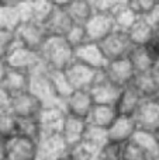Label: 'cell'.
Returning <instances> with one entry per match:
<instances>
[{
  "label": "cell",
  "mask_w": 159,
  "mask_h": 160,
  "mask_svg": "<svg viewBox=\"0 0 159 160\" xmlns=\"http://www.w3.org/2000/svg\"><path fill=\"white\" fill-rule=\"evenodd\" d=\"M96 160H123V145L109 142L100 149Z\"/></svg>",
  "instance_id": "obj_36"
},
{
  "label": "cell",
  "mask_w": 159,
  "mask_h": 160,
  "mask_svg": "<svg viewBox=\"0 0 159 160\" xmlns=\"http://www.w3.org/2000/svg\"><path fill=\"white\" fill-rule=\"evenodd\" d=\"M49 79L54 86L55 93L58 94V97L61 100H64V101L75 91L72 88V86L69 84V82H68L65 70H49Z\"/></svg>",
  "instance_id": "obj_30"
},
{
  "label": "cell",
  "mask_w": 159,
  "mask_h": 160,
  "mask_svg": "<svg viewBox=\"0 0 159 160\" xmlns=\"http://www.w3.org/2000/svg\"><path fill=\"white\" fill-rule=\"evenodd\" d=\"M18 136V122L17 118L10 114V115H2L0 117V138L10 141V139Z\"/></svg>",
  "instance_id": "obj_33"
},
{
  "label": "cell",
  "mask_w": 159,
  "mask_h": 160,
  "mask_svg": "<svg viewBox=\"0 0 159 160\" xmlns=\"http://www.w3.org/2000/svg\"><path fill=\"white\" fill-rule=\"evenodd\" d=\"M38 142L24 136H16L8 141V160H37Z\"/></svg>",
  "instance_id": "obj_17"
},
{
  "label": "cell",
  "mask_w": 159,
  "mask_h": 160,
  "mask_svg": "<svg viewBox=\"0 0 159 160\" xmlns=\"http://www.w3.org/2000/svg\"><path fill=\"white\" fill-rule=\"evenodd\" d=\"M104 73H106V76L114 84H117L121 88L132 84L135 75H137L128 58H123V59L109 62L106 69H104Z\"/></svg>",
  "instance_id": "obj_10"
},
{
  "label": "cell",
  "mask_w": 159,
  "mask_h": 160,
  "mask_svg": "<svg viewBox=\"0 0 159 160\" xmlns=\"http://www.w3.org/2000/svg\"><path fill=\"white\" fill-rule=\"evenodd\" d=\"M69 150L62 133H45L38 139V158L58 160Z\"/></svg>",
  "instance_id": "obj_8"
},
{
  "label": "cell",
  "mask_w": 159,
  "mask_h": 160,
  "mask_svg": "<svg viewBox=\"0 0 159 160\" xmlns=\"http://www.w3.org/2000/svg\"><path fill=\"white\" fill-rule=\"evenodd\" d=\"M54 8H55V2H45V0L33 2V22L44 25L52 14Z\"/></svg>",
  "instance_id": "obj_31"
},
{
  "label": "cell",
  "mask_w": 159,
  "mask_h": 160,
  "mask_svg": "<svg viewBox=\"0 0 159 160\" xmlns=\"http://www.w3.org/2000/svg\"><path fill=\"white\" fill-rule=\"evenodd\" d=\"M42 111V105L39 101L30 93L25 91L18 96L13 97V114L18 119H27V118H38L39 112Z\"/></svg>",
  "instance_id": "obj_16"
},
{
  "label": "cell",
  "mask_w": 159,
  "mask_h": 160,
  "mask_svg": "<svg viewBox=\"0 0 159 160\" xmlns=\"http://www.w3.org/2000/svg\"><path fill=\"white\" fill-rule=\"evenodd\" d=\"M118 111L115 105H103V104H95L87 117V124L97 128L109 129L113 125V122L117 119Z\"/></svg>",
  "instance_id": "obj_22"
},
{
  "label": "cell",
  "mask_w": 159,
  "mask_h": 160,
  "mask_svg": "<svg viewBox=\"0 0 159 160\" xmlns=\"http://www.w3.org/2000/svg\"><path fill=\"white\" fill-rule=\"evenodd\" d=\"M21 25L23 20L18 10V2L0 0V30L17 32Z\"/></svg>",
  "instance_id": "obj_20"
},
{
  "label": "cell",
  "mask_w": 159,
  "mask_h": 160,
  "mask_svg": "<svg viewBox=\"0 0 159 160\" xmlns=\"http://www.w3.org/2000/svg\"><path fill=\"white\" fill-rule=\"evenodd\" d=\"M18 135L24 136V138L33 139V141L38 142L39 136H41V129H39L38 118H27V119H18Z\"/></svg>",
  "instance_id": "obj_32"
},
{
  "label": "cell",
  "mask_w": 159,
  "mask_h": 160,
  "mask_svg": "<svg viewBox=\"0 0 159 160\" xmlns=\"http://www.w3.org/2000/svg\"><path fill=\"white\" fill-rule=\"evenodd\" d=\"M99 72H101V70H95L75 61L65 70V75H66L68 82L72 86L73 90H89L95 83Z\"/></svg>",
  "instance_id": "obj_12"
},
{
  "label": "cell",
  "mask_w": 159,
  "mask_h": 160,
  "mask_svg": "<svg viewBox=\"0 0 159 160\" xmlns=\"http://www.w3.org/2000/svg\"><path fill=\"white\" fill-rule=\"evenodd\" d=\"M154 158L148 155L141 146H138L134 141L123 145V160H151Z\"/></svg>",
  "instance_id": "obj_35"
},
{
  "label": "cell",
  "mask_w": 159,
  "mask_h": 160,
  "mask_svg": "<svg viewBox=\"0 0 159 160\" xmlns=\"http://www.w3.org/2000/svg\"><path fill=\"white\" fill-rule=\"evenodd\" d=\"M138 131V125L135 122L134 117L118 115L117 119L113 122V125L107 129L109 142L118 145H126L132 141L134 135Z\"/></svg>",
  "instance_id": "obj_11"
},
{
  "label": "cell",
  "mask_w": 159,
  "mask_h": 160,
  "mask_svg": "<svg viewBox=\"0 0 159 160\" xmlns=\"http://www.w3.org/2000/svg\"><path fill=\"white\" fill-rule=\"evenodd\" d=\"M28 84H30V75L28 73L8 69L2 87L14 97V96H18V94L28 91Z\"/></svg>",
  "instance_id": "obj_27"
},
{
  "label": "cell",
  "mask_w": 159,
  "mask_h": 160,
  "mask_svg": "<svg viewBox=\"0 0 159 160\" xmlns=\"http://www.w3.org/2000/svg\"><path fill=\"white\" fill-rule=\"evenodd\" d=\"M128 59L134 68L135 73H142L154 69L155 63H156V59L146 45H134V48L128 55Z\"/></svg>",
  "instance_id": "obj_24"
},
{
  "label": "cell",
  "mask_w": 159,
  "mask_h": 160,
  "mask_svg": "<svg viewBox=\"0 0 159 160\" xmlns=\"http://www.w3.org/2000/svg\"><path fill=\"white\" fill-rule=\"evenodd\" d=\"M86 128L87 121L66 115V121H65L64 129H62V136H64L65 142L68 143L69 149H73V148L79 146L82 143Z\"/></svg>",
  "instance_id": "obj_21"
},
{
  "label": "cell",
  "mask_w": 159,
  "mask_h": 160,
  "mask_svg": "<svg viewBox=\"0 0 159 160\" xmlns=\"http://www.w3.org/2000/svg\"><path fill=\"white\" fill-rule=\"evenodd\" d=\"M16 37H17V41L21 45L39 52L41 47L47 41L48 34L42 24H38V22H25V24H23L18 28V31L16 32Z\"/></svg>",
  "instance_id": "obj_9"
},
{
  "label": "cell",
  "mask_w": 159,
  "mask_h": 160,
  "mask_svg": "<svg viewBox=\"0 0 159 160\" xmlns=\"http://www.w3.org/2000/svg\"><path fill=\"white\" fill-rule=\"evenodd\" d=\"M123 88L118 87L117 84L111 82L106 76L104 70L99 72L97 78L92 87L89 88V93L92 96L95 104H103V105H115L121 96Z\"/></svg>",
  "instance_id": "obj_5"
},
{
  "label": "cell",
  "mask_w": 159,
  "mask_h": 160,
  "mask_svg": "<svg viewBox=\"0 0 159 160\" xmlns=\"http://www.w3.org/2000/svg\"><path fill=\"white\" fill-rule=\"evenodd\" d=\"M132 141L141 146L146 153H148L151 158H156L159 153V143L155 138L154 132H149V131H144V129H138L137 133L134 135Z\"/></svg>",
  "instance_id": "obj_29"
},
{
  "label": "cell",
  "mask_w": 159,
  "mask_h": 160,
  "mask_svg": "<svg viewBox=\"0 0 159 160\" xmlns=\"http://www.w3.org/2000/svg\"><path fill=\"white\" fill-rule=\"evenodd\" d=\"M154 100H155V101H158V102H159V91H158V93H156V96H155V97H154Z\"/></svg>",
  "instance_id": "obj_47"
},
{
  "label": "cell",
  "mask_w": 159,
  "mask_h": 160,
  "mask_svg": "<svg viewBox=\"0 0 159 160\" xmlns=\"http://www.w3.org/2000/svg\"><path fill=\"white\" fill-rule=\"evenodd\" d=\"M104 56L109 62L117 61V59L128 58L131 49L134 48V44L130 39L128 34L124 31H113L110 35H107L101 42H99Z\"/></svg>",
  "instance_id": "obj_4"
},
{
  "label": "cell",
  "mask_w": 159,
  "mask_h": 160,
  "mask_svg": "<svg viewBox=\"0 0 159 160\" xmlns=\"http://www.w3.org/2000/svg\"><path fill=\"white\" fill-rule=\"evenodd\" d=\"M39 56L48 70H66L75 62V49L65 37H48L39 49Z\"/></svg>",
  "instance_id": "obj_1"
},
{
  "label": "cell",
  "mask_w": 159,
  "mask_h": 160,
  "mask_svg": "<svg viewBox=\"0 0 159 160\" xmlns=\"http://www.w3.org/2000/svg\"><path fill=\"white\" fill-rule=\"evenodd\" d=\"M58 160H80V158L76 155V152L73 149H69L64 156H61Z\"/></svg>",
  "instance_id": "obj_44"
},
{
  "label": "cell",
  "mask_w": 159,
  "mask_h": 160,
  "mask_svg": "<svg viewBox=\"0 0 159 160\" xmlns=\"http://www.w3.org/2000/svg\"><path fill=\"white\" fill-rule=\"evenodd\" d=\"M92 160H96V159H92Z\"/></svg>",
  "instance_id": "obj_51"
},
{
  "label": "cell",
  "mask_w": 159,
  "mask_h": 160,
  "mask_svg": "<svg viewBox=\"0 0 159 160\" xmlns=\"http://www.w3.org/2000/svg\"><path fill=\"white\" fill-rule=\"evenodd\" d=\"M65 39L69 42V45L73 48V49H76V48H79V47H82V45L89 42L86 30H85V25H76V24L72 25L69 32L65 35Z\"/></svg>",
  "instance_id": "obj_34"
},
{
  "label": "cell",
  "mask_w": 159,
  "mask_h": 160,
  "mask_svg": "<svg viewBox=\"0 0 159 160\" xmlns=\"http://www.w3.org/2000/svg\"><path fill=\"white\" fill-rule=\"evenodd\" d=\"M155 28L151 25L146 17H138L135 24L128 31V37L134 45H148L155 35Z\"/></svg>",
  "instance_id": "obj_26"
},
{
  "label": "cell",
  "mask_w": 159,
  "mask_h": 160,
  "mask_svg": "<svg viewBox=\"0 0 159 160\" xmlns=\"http://www.w3.org/2000/svg\"><path fill=\"white\" fill-rule=\"evenodd\" d=\"M17 44L16 32H8V31L0 30V59H6L11 48Z\"/></svg>",
  "instance_id": "obj_38"
},
{
  "label": "cell",
  "mask_w": 159,
  "mask_h": 160,
  "mask_svg": "<svg viewBox=\"0 0 159 160\" xmlns=\"http://www.w3.org/2000/svg\"><path fill=\"white\" fill-rule=\"evenodd\" d=\"M66 121V112L62 108H44L38 115L41 135L45 133H62Z\"/></svg>",
  "instance_id": "obj_18"
},
{
  "label": "cell",
  "mask_w": 159,
  "mask_h": 160,
  "mask_svg": "<svg viewBox=\"0 0 159 160\" xmlns=\"http://www.w3.org/2000/svg\"><path fill=\"white\" fill-rule=\"evenodd\" d=\"M155 69L158 70V73H159V59L156 61V63H155Z\"/></svg>",
  "instance_id": "obj_46"
},
{
  "label": "cell",
  "mask_w": 159,
  "mask_h": 160,
  "mask_svg": "<svg viewBox=\"0 0 159 160\" xmlns=\"http://www.w3.org/2000/svg\"><path fill=\"white\" fill-rule=\"evenodd\" d=\"M28 91L39 101L44 108H64L65 101L58 97L54 90V86L49 79V70L44 66V63L30 73V84Z\"/></svg>",
  "instance_id": "obj_2"
},
{
  "label": "cell",
  "mask_w": 159,
  "mask_h": 160,
  "mask_svg": "<svg viewBox=\"0 0 159 160\" xmlns=\"http://www.w3.org/2000/svg\"><path fill=\"white\" fill-rule=\"evenodd\" d=\"M75 61L89 66L95 70H104L109 63L100 45L95 42H87L75 49Z\"/></svg>",
  "instance_id": "obj_13"
},
{
  "label": "cell",
  "mask_w": 159,
  "mask_h": 160,
  "mask_svg": "<svg viewBox=\"0 0 159 160\" xmlns=\"http://www.w3.org/2000/svg\"><path fill=\"white\" fill-rule=\"evenodd\" d=\"M134 119L138 129L154 132L159 128V102L154 98H145L135 112Z\"/></svg>",
  "instance_id": "obj_15"
},
{
  "label": "cell",
  "mask_w": 159,
  "mask_h": 160,
  "mask_svg": "<svg viewBox=\"0 0 159 160\" xmlns=\"http://www.w3.org/2000/svg\"><path fill=\"white\" fill-rule=\"evenodd\" d=\"M0 160H8V141L0 138Z\"/></svg>",
  "instance_id": "obj_42"
},
{
  "label": "cell",
  "mask_w": 159,
  "mask_h": 160,
  "mask_svg": "<svg viewBox=\"0 0 159 160\" xmlns=\"http://www.w3.org/2000/svg\"><path fill=\"white\" fill-rule=\"evenodd\" d=\"M146 47L149 48V51L152 52V55L155 56V59H159V31H156L154 35V38L151 39V42H149Z\"/></svg>",
  "instance_id": "obj_40"
},
{
  "label": "cell",
  "mask_w": 159,
  "mask_h": 160,
  "mask_svg": "<svg viewBox=\"0 0 159 160\" xmlns=\"http://www.w3.org/2000/svg\"><path fill=\"white\" fill-rule=\"evenodd\" d=\"M73 22L65 8V2H55V8L44 24L48 37H65L72 28Z\"/></svg>",
  "instance_id": "obj_14"
},
{
  "label": "cell",
  "mask_w": 159,
  "mask_h": 160,
  "mask_svg": "<svg viewBox=\"0 0 159 160\" xmlns=\"http://www.w3.org/2000/svg\"><path fill=\"white\" fill-rule=\"evenodd\" d=\"M85 30H86L89 42L99 44L117 28H115L114 18L111 16L103 13H93L89 21L85 24Z\"/></svg>",
  "instance_id": "obj_6"
},
{
  "label": "cell",
  "mask_w": 159,
  "mask_h": 160,
  "mask_svg": "<svg viewBox=\"0 0 159 160\" xmlns=\"http://www.w3.org/2000/svg\"><path fill=\"white\" fill-rule=\"evenodd\" d=\"M7 72H8V66L6 65V61L4 59H0V87H2L3 82H4Z\"/></svg>",
  "instance_id": "obj_43"
},
{
  "label": "cell",
  "mask_w": 159,
  "mask_h": 160,
  "mask_svg": "<svg viewBox=\"0 0 159 160\" xmlns=\"http://www.w3.org/2000/svg\"><path fill=\"white\" fill-rule=\"evenodd\" d=\"M65 8L73 24L85 25L93 16V4L90 0H76V2H65Z\"/></svg>",
  "instance_id": "obj_25"
},
{
  "label": "cell",
  "mask_w": 159,
  "mask_h": 160,
  "mask_svg": "<svg viewBox=\"0 0 159 160\" xmlns=\"http://www.w3.org/2000/svg\"><path fill=\"white\" fill-rule=\"evenodd\" d=\"M13 110V96L0 87V117L2 115H10Z\"/></svg>",
  "instance_id": "obj_39"
},
{
  "label": "cell",
  "mask_w": 159,
  "mask_h": 160,
  "mask_svg": "<svg viewBox=\"0 0 159 160\" xmlns=\"http://www.w3.org/2000/svg\"><path fill=\"white\" fill-rule=\"evenodd\" d=\"M37 160H47V159H42V158H38V159H37Z\"/></svg>",
  "instance_id": "obj_48"
},
{
  "label": "cell",
  "mask_w": 159,
  "mask_h": 160,
  "mask_svg": "<svg viewBox=\"0 0 159 160\" xmlns=\"http://www.w3.org/2000/svg\"><path fill=\"white\" fill-rule=\"evenodd\" d=\"M154 135H155V138H156V141H158V143H159V128L156 131H154Z\"/></svg>",
  "instance_id": "obj_45"
},
{
  "label": "cell",
  "mask_w": 159,
  "mask_h": 160,
  "mask_svg": "<svg viewBox=\"0 0 159 160\" xmlns=\"http://www.w3.org/2000/svg\"><path fill=\"white\" fill-rule=\"evenodd\" d=\"M151 160H156V159H155V158H154V159H151Z\"/></svg>",
  "instance_id": "obj_50"
},
{
  "label": "cell",
  "mask_w": 159,
  "mask_h": 160,
  "mask_svg": "<svg viewBox=\"0 0 159 160\" xmlns=\"http://www.w3.org/2000/svg\"><path fill=\"white\" fill-rule=\"evenodd\" d=\"M144 100H145V97L137 90V87L134 84L124 87L123 91H121L120 98H118L117 104H115L118 115L134 117Z\"/></svg>",
  "instance_id": "obj_19"
},
{
  "label": "cell",
  "mask_w": 159,
  "mask_h": 160,
  "mask_svg": "<svg viewBox=\"0 0 159 160\" xmlns=\"http://www.w3.org/2000/svg\"><path fill=\"white\" fill-rule=\"evenodd\" d=\"M4 61H6V65L8 66V69L24 72V73H28V75L42 65L39 52L24 47L18 41L11 48V51L6 56Z\"/></svg>",
  "instance_id": "obj_3"
},
{
  "label": "cell",
  "mask_w": 159,
  "mask_h": 160,
  "mask_svg": "<svg viewBox=\"0 0 159 160\" xmlns=\"http://www.w3.org/2000/svg\"><path fill=\"white\" fill-rule=\"evenodd\" d=\"M146 18H148V21L151 22L152 27L155 28V31H159V2L156 3L155 8L152 10V13L149 14Z\"/></svg>",
  "instance_id": "obj_41"
},
{
  "label": "cell",
  "mask_w": 159,
  "mask_h": 160,
  "mask_svg": "<svg viewBox=\"0 0 159 160\" xmlns=\"http://www.w3.org/2000/svg\"><path fill=\"white\" fill-rule=\"evenodd\" d=\"M93 105H95V101H93L89 90H75L65 100L64 108L66 115L86 121Z\"/></svg>",
  "instance_id": "obj_7"
},
{
  "label": "cell",
  "mask_w": 159,
  "mask_h": 160,
  "mask_svg": "<svg viewBox=\"0 0 159 160\" xmlns=\"http://www.w3.org/2000/svg\"><path fill=\"white\" fill-rule=\"evenodd\" d=\"M115 22V28L118 31H124V32H128L131 30V27L135 24V21L138 20L137 14L130 8L128 2H124V4L115 11V14L113 16Z\"/></svg>",
  "instance_id": "obj_28"
},
{
  "label": "cell",
  "mask_w": 159,
  "mask_h": 160,
  "mask_svg": "<svg viewBox=\"0 0 159 160\" xmlns=\"http://www.w3.org/2000/svg\"><path fill=\"white\" fill-rule=\"evenodd\" d=\"M155 159H156V160H159V153H158V156H156V158H155Z\"/></svg>",
  "instance_id": "obj_49"
},
{
  "label": "cell",
  "mask_w": 159,
  "mask_h": 160,
  "mask_svg": "<svg viewBox=\"0 0 159 160\" xmlns=\"http://www.w3.org/2000/svg\"><path fill=\"white\" fill-rule=\"evenodd\" d=\"M158 2L154 0H128V6L137 17H148L155 8Z\"/></svg>",
  "instance_id": "obj_37"
},
{
  "label": "cell",
  "mask_w": 159,
  "mask_h": 160,
  "mask_svg": "<svg viewBox=\"0 0 159 160\" xmlns=\"http://www.w3.org/2000/svg\"><path fill=\"white\" fill-rule=\"evenodd\" d=\"M132 84L145 98H154L159 91V73L158 70L151 69L142 73H137Z\"/></svg>",
  "instance_id": "obj_23"
}]
</instances>
